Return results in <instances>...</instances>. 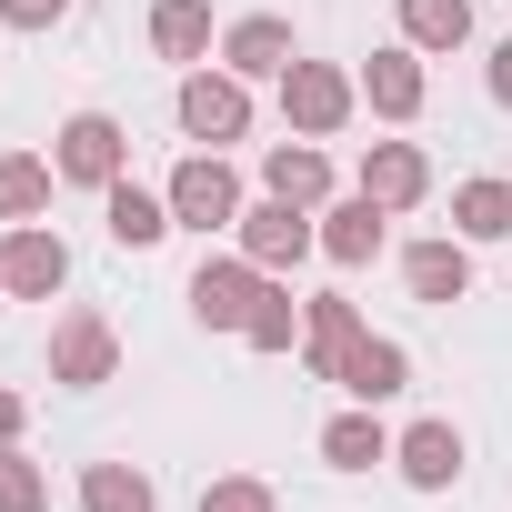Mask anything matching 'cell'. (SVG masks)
I'll return each mask as SVG.
<instances>
[{"mask_svg":"<svg viewBox=\"0 0 512 512\" xmlns=\"http://www.w3.org/2000/svg\"><path fill=\"white\" fill-rule=\"evenodd\" d=\"M241 262H262V272H292L302 262V251H322V211H302V201H241Z\"/></svg>","mask_w":512,"mask_h":512,"instance_id":"6da1fadb","label":"cell"},{"mask_svg":"<svg viewBox=\"0 0 512 512\" xmlns=\"http://www.w3.org/2000/svg\"><path fill=\"white\" fill-rule=\"evenodd\" d=\"M51 171H61V181H81V191H111V181L131 171V131H121L111 111H71V121H61Z\"/></svg>","mask_w":512,"mask_h":512,"instance_id":"7a4b0ae2","label":"cell"},{"mask_svg":"<svg viewBox=\"0 0 512 512\" xmlns=\"http://www.w3.org/2000/svg\"><path fill=\"white\" fill-rule=\"evenodd\" d=\"M262 292H272V272H262V262H241V251H221V262L191 272V312H201V332H251Z\"/></svg>","mask_w":512,"mask_h":512,"instance_id":"3957f363","label":"cell"},{"mask_svg":"<svg viewBox=\"0 0 512 512\" xmlns=\"http://www.w3.org/2000/svg\"><path fill=\"white\" fill-rule=\"evenodd\" d=\"M352 101H362V81H342L332 61H292V71H282V121H292L302 141H332V131L352 121Z\"/></svg>","mask_w":512,"mask_h":512,"instance_id":"277c9868","label":"cell"},{"mask_svg":"<svg viewBox=\"0 0 512 512\" xmlns=\"http://www.w3.org/2000/svg\"><path fill=\"white\" fill-rule=\"evenodd\" d=\"M171 221H181V231H231V221H241V171H231L221 151H191V161L171 171Z\"/></svg>","mask_w":512,"mask_h":512,"instance_id":"5b68a950","label":"cell"},{"mask_svg":"<svg viewBox=\"0 0 512 512\" xmlns=\"http://www.w3.org/2000/svg\"><path fill=\"white\" fill-rule=\"evenodd\" d=\"M181 131L211 141V151L241 141V131H251V81H241V71H191V81H181Z\"/></svg>","mask_w":512,"mask_h":512,"instance_id":"8992f818","label":"cell"},{"mask_svg":"<svg viewBox=\"0 0 512 512\" xmlns=\"http://www.w3.org/2000/svg\"><path fill=\"white\" fill-rule=\"evenodd\" d=\"M111 372H121V332H111L101 312H71V322L51 332V382H61V392H101Z\"/></svg>","mask_w":512,"mask_h":512,"instance_id":"52a82bcc","label":"cell"},{"mask_svg":"<svg viewBox=\"0 0 512 512\" xmlns=\"http://www.w3.org/2000/svg\"><path fill=\"white\" fill-rule=\"evenodd\" d=\"M0 282H11V302H51V292L71 282V251H61V231H41V221H11V241H0Z\"/></svg>","mask_w":512,"mask_h":512,"instance_id":"ba28073f","label":"cell"},{"mask_svg":"<svg viewBox=\"0 0 512 512\" xmlns=\"http://www.w3.org/2000/svg\"><path fill=\"white\" fill-rule=\"evenodd\" d=\"M302 51H292V21H272V11H251V21H231L221 31V71H241V81H282Z\"/></svg>","mask_w":512,"mask_h":512,"instance_id":"9c48e42d","label":"cell"},{"mask_svg":"<svg viewBox=\"0 0 512 512\" xmlns=\"http://www.w3.org/2000/svg\"><path fill=\"white\" fill-rule=\"evenodd\" d=\"M432 191V161L412 151V141H372L362 151V201H382V211H412Z\"/></svg>","mask_w":512,"mask_h":512,"instance_id":"30bf717a","label":"cell"},{"mask_svg":"<svg viewBox=\"0 0 512 512\" xmlns=\"http://www.w3.org/2000/svg\"><path fill=\"white\" fill-rule=\"evenodd\" d=\"M101 221H111V241H121V251H151L161 231H181V221H171V191H141L131 171L101 191Z\"/></svg>","mask_w":512,"mask_h":512,"instance_id":"8fae6325","label":"cell"},{"mask_svg":"<svg viewBox=\"0 0 512 512\" xmlns=\"http://www.w3.org/2000/svg\"><path fill=\"white\" fill-rule=\"evenodd\" d=\"M352 342H362V312H352L342 292H322V302H302V362H312L322 382H342V362H352Z\"/></svg>","mask_w":512,"mask_h":512,"instance_id":"7c38bea8","label":"cell"},{"mask_svg":"<svg viewBox=\"0 0 512 512\" xmlns=\"http://www.w3.org/2000/svg\"><path fill=\"white\" fill-rule=\"evenodd\" d=\"M392 462H402L412 492H452V482H462V432H452V422H412V432L392 442Z\"/></svg>","mask_w":512,"mask_h":512,"instance_id":"4fadbf2b","label":"cell"},{"mask_svg":"<svg viewBox=\"0 0 512 512\" xmlns=\"http://www.w3.org/2000/svg\"><path fill=\"white\" fill-rule=\"evenodd\" d=\"M382 221H392V211L352 191V201H332V211H322V251H332L342 272H362V262H382Z\"/></svg>","mask_w":512,"mask_h":512,"instance_id":"5bb4252c","label":"cell"},{"mask_svg":"<svg viewBox=\"0 0 512 512\" xmlns=\"http://www.w3.org/2000/svg\"><path fill=\"white\" fill-rule=\"evenodd\" d=\"M362 101H372L382 121H412V111H422V51H412V41H402V51H372V61H362Z\"/></svg>","mask_w":512,"mask_h":512,"instance_id":"9a60e30c","label":"cell"},{"mask_svg":"<svg viewBox=\"0 0 512 512\" xmlns=\"http://www.w3.org/2000/svg\"><path fill=\"white\" fill-rule=\"evenodd\" d=\"M402 282H412V302H462L472 292V251L462 241H412L402 251Z\"/></svg>","mask_w":512,"mask_h":512,"instance_id":"2e32d148","label":"cell"},{"mask_svg":"<svg viewBox=\"0 0 512 512\" xmlns=\"http://www.w3.org/2000/svg\"><path fill=\"white\" fill-rule=\"evenodd\" d=\"M402 382H412V352H402V342H382V332H362V342H352V362H342V392H352V402H392Z\"/></svg>","mask_w":512,"mask_h":512,"instance_id":"e0dca14e","label":"cell"},{"mask_svg":"<svg viewBox=\"0 0 512 512\" xmlns=\"http://www.w3.org/2000/svg\"><path fill=\"white\" fill-rule=\"evenodd\" d=\"M262 191H282V201L322 211V191H332V161H322L312 141H282V151H262Z\"/></svg>","mask_w":512,"mask_h":512,"instance_id":"ac0fdd59","label":"cell"},{"mask_svg":"<svg viewBox=\"0 0 512 512\" xmlns=\"http://www.w3.org/2000/svg\"><path fill=\"white\" fill-rule=\"evenodd\" d=\"M322 462H332V472H372V462H392V432L372 422V402L322 422Z\"/></svg>","mask_w":512,"mask_h":512,"instance_id":"d6986e66","label":"cell"},{"mask_svg":"<svg viewBox=\"0 0 512 512\" xmlns=\"http://www.w3.org/2000/svg\"><path fill=\"white\" fill-rule=\"evenodd\" d=\"M151 51L161 61H201L211 51V0H151Z\"/></svg>","mask_w":512,"mask_h":512,"instance_id":"ffe728a7","label":"cell"},{"mask_svg":"<svg viewBox=\"0 0 512 512\" xmlns=\"http://www.w3.org/2000/svg\"><path fill=\"white\" fill-rule=\"evenodd\" d=\"M402 41L412 51H462L472 41V0H402Z\"/></svg>","mask_w":512,"mask_h":512,"instance_id":"44dd1931","label":"cell"},{"mask_svg":"<svg viewBox=\"0 0 512 512\" xmlns=\"http://www.w3.org/2000/svg\"><path fill=\"white\" fill-rule=\"evenodd\" d=\"M452 221H462V241H512V181H462Z\"/></svg>","mask_w":512,"mask_h":512,"instance_id":"7402d4cb","label":"cell"},{"mask_svg":"<svg viewBox=\"0 0 512 512\" xmlns=\"http://www.w3.org/2000/svg\"><path fill=\"white\" fill-rule=\"evenodd\" d=\"M81 512H161V502H151V482L131 462H91L81 472Z\"/></svg>","mask_w":512,"mask_h":512,"instance_id":"603a6c76","label":"cell"},{"mask_svg":"<svg viewBox=\"0 0 512 512\" xmlns=\"http://www.w3.org/2000/svg\"><path fill=\"white\" fill-rule=\"evenodd\" d=\"M31 211H51V161L0 151V221H31Z\"/></svg>","mask_w":512,"mask_h":512,"instance_id":"cb8c5ba5","label":"cell"},{"mask_svg":"<svg viewBox=\"0 0 512 512\" xmlns=\"http://www.w3.org/2000/svg\"><path fill=\"white\" fill-rule=\"evenodd\" d=\"M0 512H51V472L11 442V452H0Z\"/></svg>","mask_w":512,"mask_h":512,"instance_id":"d4e9b609","label":"cell"},{"mask_svg":"<svg viewBox=\"0 0 512 512\" xmlns=\"http://www.w3.org/2000/svg\"><path fill=\"white\" fill-rule=\"evenodd\" d=\"M241 342H251V352H292V342H302V302H292V292L272 282V292H262V312H251V332H241Z\"/></svg>","mask_w":512,"mask_h":512,"instance_id":"484cf974","label":"cell"},{"mask_svg":"<svg viewBox=\"0 0 512 512\" xmlns=\"http://www.w3.org/2000/svg\"><path fill=\"white\" fill-rule=\"evenodd\" d=\"M201 512H282V502H272V482H251V472H221V482L201 492Z\"/></svg>","mask_w":512,"mask_h":512,"instance_id":"4316f807","label":"cell"},{"mask_svg":"<svg viewBox=\"0 0 512 512\" xmlns=\"http://www.w3.org/2000/svg\"><path fill=\"white\" fill-rule=\"evenodd\" d=\"M71 11V0H0V21H11V31H51Z\"/></svg>","mask_w":512,"mask_h":512,"instance_id":"83f0119b","label":"cell"},{"mask_svg":"<svg viewBox=\"0 0 512 512\" xmlns=\"http://www.w3.org/2000/svg\"><path fill=\"white\" fill-rule=\"evenodd\" d=\"M21 422H31V402H21V392H0V452L21 442Z\"/></svg>","mask_w":512,"mask_h":512,"instance_id":"f1b7e54d","label":"cell"},{"mask_svg":"<svg viewBox=\"0 0 512 512\" xmlns=\"http://www.w3.org/2000/svg\"><path fill=\"white\" fill-rule=\"evenodd\" d=\"M492 101H502V111H512V41H502V51H492Z\"/></svg>","mask_w":512,"mask_h":512,"instance_id":"f546056e","label":"cell"},{"mask_svg":"<svg viewBox=\"0 0 512 512\" xmlns=\"http://www.w3.org/2000/svg\"><path fill=\"white\" fill-rule=\"evenodd\" d=\"M0 302H11V282H0Z\"/></svg>","mask_w":512,"mask_h":512,"instance_id":"4dcf8cb0","label":"cell"}]
</instances>
